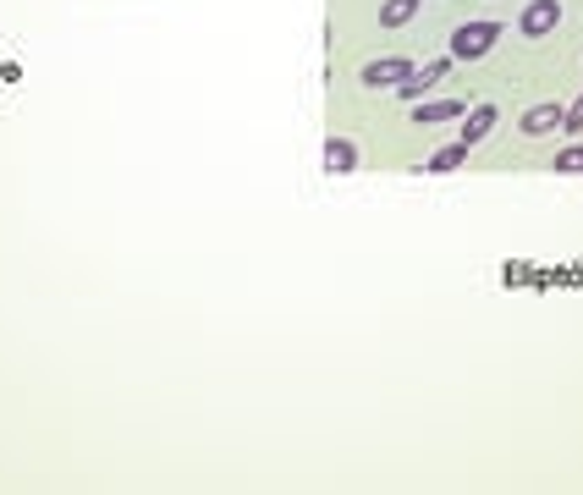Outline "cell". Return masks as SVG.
Here are the masks:
<instances>
[{
  "mask_svg": "<svg viewBox=\"0 0 583 495\" xmlns=\"http://www.w3.org/2000/svg\"><path fill=\"white\" fill-rule=\"evenodd\" d=\"M495 39H502V23H462V28H452V61H484L490 50H495Z\"/></svg>",
  "mask_w": 583,
  "mask_h": 495,
  "instance_id": "1",
  "label": "cell"
},
{
  "mask_svg": "<svg viewBox=\"0 0 583 495\" xmlns=\"http://www.w3.org/2000/svg\"><path fill=\"white\" fill-rule=\"evenodd\" d=\"M446 72H452V55H441V61H430L424 72H419V66H413V72H407V77L396 82V89H391V94H396V100H407V105H419V100H424V94L435 89V82H441Z\"/></svg>",
  "mask_w": 583,
  "mask_h": 495,
  "instance_id": "2",
  "label": "cell"
},
{
  "mask_svg": "<svg viewBox=\"0 0 583 495\" xmlns=\"http://www.w3.org/2000/svg\"><path fill=\"white\" fill-rule=\"evenodd\" d=\"M561 28V0H529V7L518 12V34L523 39H545Z\"/></svg>",
  "mask_w": 583,
  "mask_h": 495,
  "instance_id": "3",
  "label": "cell"
},
{
  "mask_svg": "<svg viewBox=\"0 0 583 495\" xmlns=\"http://www.w3.org/2000/svg\"><path fill=\"white\" fill-rule=\"evenodd\" d=\"M413 72V61L407 55H385V61H364V72H358V82L364 89H396V82Z\"/></svg>",
  "mask_w": 583,
  "mask_h": 495,
  "instance_id": "4",
  "label": "cell"
},
{
  "mask_svg": "<svg viewBox=\"0 0 583 495\" xmlns=\"http://www.w3.org/2000/svg\"><path fill=\"white\" fill-rule=\"evenodd\" d=\"M407 116H413V127H441V122H462L468 105L462 100H419Z\"/></svg>",
  "mask_w": 583,
  "mask_h": 495,
  "instance_id": "5",
  "label": "cell"
},
{
  "mask_svg": "<svg viewBox=\"0 0 583 495\" xmlns=\"http://www.w3.org/2000/svg\"><path fill=\"white\" fill-rule=\"evenodd\" d=\"M495 122H502V111H495L490 100L484 105H473L468 116H462V132H457V143H468V149H479L490 132H495Z\"/></svg>",
  "mask_w": 583,
  "mask_h": 495,
  "instance_id": "6",
  "label": "cell"
},
{
  "mask_svg": "<svg viewBox=\"0 0 583 495\" xmlns=\"http://www.w3.org/2000/svg\"><path fill=\"white\" fill-rule=\"evenodd\" d=\"M561 116H567V105H534V111H523L518 116V132L523 138H545V132H561Z\"/></svg>",
  "mask_w": 583,
  "mask_h": 495,
  "instance_id": "7",
  "label": "cell"
},
{
  "mask_svg": "<svg viewBox=\"0 0 583 495\" xmlns=\"http://www.w3.org/2000/svg\"><path fill=\"white\" fill-rule=\"evenodd\" d=\"M319 160H325V172H330V177H353V172H358V149H353L347 138H330Z\"/></svg>",
  "mask_w": 583,
  "mask_h": 495,
  "instance_id": "8",
  "label": "cell"
},
{
  "mask_svg": "<svg viewBox=\"0 0 583 495\" xmlns=\"http://www.w3.org/2000/svg\"><path fill=\"white\" fill-rule=\"evenodd\" d=\"M462 165H468V143H446L424 160V177H446V172H462Z\"/></svg>",
  "mask_w": 583,
  "mask_h": 495,
  "instance_id": "9",
  "label": "cell"
},
{
  "mask_svg": "<svg viewBox=\"0 0 583 495\" xmlns=\"http://www.w3.org/2000/svg\"><path fill=\"white\" fill-rule=\"evenodd\" d=\"M419 7H424V0H385V7H380V28H407L413 17H419Z\"/></svg>",
  "mask_w": 583,
  "mask_h": 495,
  "instance_id": "10",
  "label": "cell"
},
{
  "mask_svg": "<svg viewBox=\"0 0 583 495\" xmlns=\"http://www.w3.org/2000/svg\"><path fill=\"white\" fill-rule=\"evenodd\" d=\"M550 172H556V177H583V143H567V149L550 160Z\"/></svg>",
  "mask_w": 583,
  "mask_h": 495,
  "instance_id": "11",
  "label": "cell"
},
{
  "mask_svg": "<svg viewBox=\"0 0 583 495\" xmlns=\"http://www.w3.org/2000/svg\"><path fill=\"white\" fill-rule=\"evenodd\" d=\"M561 132H583V94L567 105V116H561Z\"/></svg>",
  "mask_w": 583,
  "mask_h": 495,
  "instance_id": "12",
  "label": "cell"
}]
</instances>
